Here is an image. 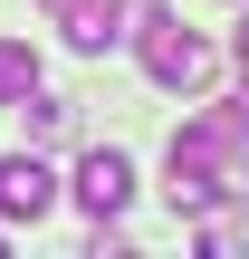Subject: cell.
<instances>
[{
	"mask_svg": "<svg viewBox=\"0 0 249 259\" xmlns=\"http://www.w3.org/2000/svg\"><path fill=\"white\" fill-rule=\"evenodd\" d=\"M29 87H38V48L29 38H0V106H19Z\"/></svg>",
	"mask_w": 249,
	"mask_h": 259,
	"instance_id": "obj_7",
	"label": "cell"
},
{
	"mask_svg": "<svg viewBox=\"0 0 249 259\" xmlns=\"http://www.w3.org/2000/svg\"><path fill=\"white\" fill-rule=\"evenodd\" d=\"M48 211H58V173L38 163V144L0 154V221H48Z\"/></svg>",
	"mask_w": 249,
	"mask_h": 259,
	"instance_id": "obj_4",
	"label": "cell"
},
{
	"mask_svg": "<svg viewBox=\"0 0 249 259\" xmlns=\"http://www.w3.org/2000/svg\"><path fill=\"white\" fill-rule=\"evenodd\" d=\"M67 192H77V211H86V221H125V202H134V163H125L115 144H96V154L67 173Z\"/></svg>",
	"mask_w": 249,
	"mask_h": 259,
	"instance_id": "obj_3",
	"label": "cell"
},
{
	"mask_svg": "<svg viewBox=\"0 0 249 259\" xmlns=\"http://www.w3.org/2000/svg\"><path fill=\"white\" fill-rule=\"evenodd\" d=\"M19 115H29V144H58V135L77 125V106H67V96H38V87L19 96Z\"/></svg>",
	"mask_w": 249,
	"mask_h": 259,
	"instance_id": "obj_6",
	"label": "cell"
},
{
	"mask_svg": "<svg viewBox=\"0 0 249 259\" xmlns=\"http://www.w3.org/2000/svg\"><path fill=\"white\" fill-rule=\"evenodd\" d=\"M125 10H134V0H58V29H67L77 58H106V48L125 38Z\"/></svg>",
	"mask_w": 249,
	"mask_h": 259,
	"instance_id": "obj_5",
	"label": "cell"
},
{
	"mask_svg": "<svg viewBox=\"0 0 249 259\" xmlns=\"http://www.w3.org/2000/svg\"><path fill=\"white\" fill-rule=\"evenodd\" d=\"M230 58H240V77H249V19H240V29H230Z\"/></svg>",
	"mask_w": 249,
	"mask_h": 259,
	"instance_id": "obj_8",
	"label": "cell"
},
{
	"mask_svg": "<svg viewBox=\"0 0 249 259\" xmlns=\"http://www.w3.org/2000/svg\"><path fill=\"white\" fill-rule=\"evenodd\" d=\"M163 202H173L182 221H211V211L230 202V173H221L202 144H182V135H173V154H163Z\"/></svg>",
	"mask_w": 249,
	"mask_h": 259,
	"instance_id": "obj_2",
	"label": "cell"
},
{
	"mask_svg": "<svg viewBox=\"0 0 249 259\" xmlns=\"http://www.w3.org/2000/svg\"><path fill=\"white\" fill-rule=\"evenodd\" d=\"M38 10H58V0H38Z\"/></svg>",
	"mask_w": 249,
	"mask_h": 259,
	"instance_id": "obj_9",
	"label": "cell"
},
{
	"mask_svg": "<svg viewBox=\"0 0 249 259\" xmlns=\"http://www.w3.org/2000/svg\"><path fill=\"white\" fill-rule=\"evenodd\" d=\"M134 58H144V77L173 87V96H202V87H211V38L182 29L173 10H144V19H134Z\"/></svg>",
	"mask_w": 249,
	"mask_h": 259,
	"instance_id": "obj_1",
	"label": "cell"
},
{
	"mask_svg": "<svg viewBox=\"0 0 249 259\" xmlns=\"http://www.w3.org/2000/svg\"><path fill=\"white\" fill-rule=\"evenodd\" d=\"M0 250H10V240H0Z\"/></svg>",
	"mask_w": 249,
	"mask_h": 259,
	"instance_id": "obj_10",
	"label": "cell"
}]
</instances>
